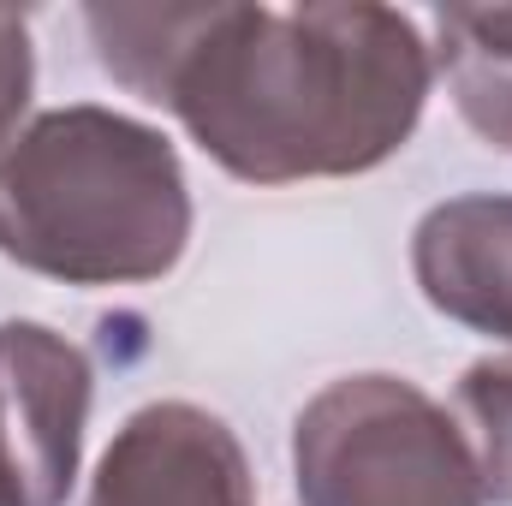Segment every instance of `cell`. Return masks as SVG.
Returning <instances> with one entry per match:
<instances>
[{
  "mask_svg": "<svg viewBox=\"0 0 512 506\" xmlns=\"http://www.w3.org/2000/svg\"><path fill=\"white\" fill-rule=\"evenodd\" d=\"M96 60L245 185L352 179L405 149L435 84L417 18L316 6H84Z\"/></svg>",
  "mask_w": 512,
  "mask_h": 506,
  "instance_id": "1",
  "label": "cell"
},
{
  "mask_svg": "<svg viewBox=\"0 0 512 506\" xmlns=\"http://www.w3.org/2000/svg\"><path fill=\"white\" fill-rule=\"evenodd\" d=\"M191 245V185L155 126L72 102L36 114L0 167V256L66 280H161Z\"/></svg>",
  "mask_w": 512,
  "mask_h": 506,
  "instance_id": "2",
  "label": "cell"
},
{
  "mask_svg": "<svg viewBox=\"0 0 512 506\" xmlns=\"http://www.w3.org/2000/svg\"><path fill=\"white\" fill-rule=\"evenodd\" d=\"M298 506H489L459 423L405 376L328 381L292 423Z\"/></svg>",
  "mask_w": 512,
  "mask_h": 506,
  "instance_id": "3",
  "label": "cell"
},
{
  "mask_svg": "<svg viewBox=\"0 0 512 506\" xmlns=\"http://www.w3.org/2000/svg\"><path fill=\"white\" fill-rule=\"evenodd\" d=\"M90 387V358L66 334L42 322H0V506H66Z\"/></svg>",
  "mask_w": 512,
  "mask_h": 506,
  "instance_id": "4",
  "label": "cell"
},
{
  "mask_svg": "<svg viewBox=\"0 0 512 506\" xmlns=\"http://www.w3.org/2000/svg\"><path fill=\"white\" fill-rule=\"evenodd\" d=\"M84 506H256V483L239 435L215 411L155 399L120 423Z\"/></svg>",
  "mask_w": 512,
  "mask_h": 506,
  "instance_id": "5",
  "label": "cell"
},
{
  "mask_svg": "<svg viewBox=\"0 0 512 506\" xmlns=\"http://www.w3.org/2000/svg\"><path fill=\"white\" fill-rule=\"evenodd\" d=\"M423 298L489 340H512V197L477 191L435 203L411 233Z\"/></svg>",
  "mask_w": 512,
  "mask_h": 506,
  "instance_id": "6",
  "label": "cell"
},
{
  "mask_svg": "<svg viewBox=\"0 0 512 506\" xmlns=\"http://www.w3.org/2000/svg\"><path fill=\"white\" fill-rule=\"evenodd\" d=\"M435 72L453 84L465 126L512 149V6L435 12Z\"/></svg>",
  "mask_w": 512,
  "mask_h": 506,
  "instance_id": "7",
  "label": "cell"
},
{
  "mask_svg": "<svg viewBox=\"0 0 512 506\" xmlns=\"http://www.w3.org/2000/svg\"><path fill=\"white\" fill-rule=\"evenodd\" d=\"M453 405H459V435L483 477V501L512 506V352L471 364L453 387Z\"/></svg>",
  "mask_w": 512,
  "mask_h": 506,
  "instance_id": "8",
  "label": "cell"
},
{
  "mask_svg": "<svg viewBox=\"0 0 512 506\" xmlns=\"http://www.w3.org/2000/svg\"><path fill=\"white\" fill-rule=\"evenodd\" d=\"M30 84H36V48H30V24L24 12L0 6V167L18 143V120L30 108Z\"/></svg>",
  "mask_w": 512,
  "mask_h": 506,
  "instance_id": "9",
  "label": "cell"
}]
</instances>
